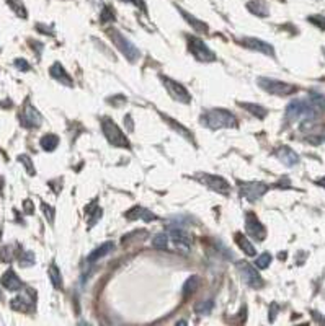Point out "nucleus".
I'll use <instances>...</instances> for the list:
<instances>
[{"label":"nucleus","instance_id":"nucleus-18","mask_svg":"<svg viewBox=\"0 0 325 326\" xmlns=\"http://www.w3.org/2000/svg\"><path fill=\"white\" fill-rule=\"evenodd\" d=\"M115 250V245L111 241H106V243H103L102 246H98L95 251L93 253H90V256H88V263H95V261H98V259H102L103 256H106L108 253H111Z\"/></svg>","mask_w":325,"mask_h":326},{"label":"nucleus","instance_id":"nucleus-30","mask_svg":"<svg viewBox=\"0 0 325 326\" xmlns=\"http://www.w3.org/2000/svg\"><path fill=\"white\" fill-rule=\"evenodd\" d=\"M271 263V254L270 253H263L262 256H258L257 261H255V266L260 269H267Z\"/></svg>","mask_w":325,"mask_h":326},{"label":"nucleus","instance_id":"nucleus-23","mask_svg":"<svg viewBox=\"0 0 325 326\" xmlns=\"http://www.w3.org/2000/svg\"><path fill=\"white\" fill-rule=\"evenodd\" d=\"M214 308V300H203V302H198L194 305V313L199 317H204V315H209Z\"/></svg>","mask_w":325,"mask_h":326},{"label":"nucleus","instance_id":"nucleus-22","mask_svg":"<svg viewBox=\"0 0 325 326\" xmlns=\"http://www.w3.org/2000/svg\"><path fill=\"white\" fill-rule=\"evenodd\" d=\"M235 241H237V245L242 248V251H245L247 254H249V256H253V254L257 253L252 243L247 240V236H244L242 233H235Z\"/></svg>","mask_w":325,"mask_h":326},{"label":"nucleus","instance_id":"nucleus-26","mask_svg":"<svg viewBox=\"0 0 325 326\" xmlns=\"http://www.w3.org/2000/svg\"><path fill=\"white\" fill-rule=\"evenodd\" d=\"M309 102L314 105V108L317 111H325V95L317 93V92H312L309 95Z\"/></svg>","mask_w":325,"mask_h":326},{"label":"nucleus","instance_id":"nucleus-6","mask_svg":"<svg viewBox=\"0 0 325 326\" xmlns=\"http://www.w3.org/2000/svg\"><path fill=\"white\" fill-rule=\"evenodd\" d=\"M161 79H162L163 87L167 88V92L170 93V97H172L173 100H176V102H180L183 105H190L191 103L190 93H188V90L181 84H178V82H175L172 79H168V77H161Z\"/></svg>","mask_w":325,"mask_h":326},{"label":"nucleus","instance_id":"nucleus-7","mask_svg":"<svg viewBox=\"0 0 325 326\" xmlns=\"http://www.w3.org/2000/svg\"><path fill=\"white\" fill-rule=\"evenodd\" d=\"M188 46H190L191 54L201 62H212L216 61V54L212 52L208 46L204 44L203 39L199 38H188Z\"/></svg>","mask_w":325,"mask_h":326},{"label":"nucleus","instance_id":"nucleus-35","mask_svg":"<svg viewBox=\"0 0 325 326\" xmlns=\"http://www.w3.org/2000/svg\"><path fill=\"white\" fill-rule=\"evenodd\" d=\"M309 21L314 23V25H317L321 29H325V16H322V15H314V16H311Z\"/></svg>","mask_w":325,"mask_h":326},{"label":"nucleus","instance_id":"nucleus-43","mask_svg":"<svg viewBox=\"0 0 325 326\" xmlns=\"http://www.w3.org/2000/svg\"><path fill=\"white\" fill-rule=\"evenodd\" d=\"M324 140H325V134H324Z\"/></svg>","mask_w":325,"mask_h":326},{"label":"nucleus","instance_id":"nucleus-12","mask_svg":"<svg viewBox=\"0 0 325 326\" xmlns=\"http://www.w3.org/2000/svg\"><path fill=\"white\" fill-rule=\"evenodd\" d=\"M41 122H43V116L39 114L38 109L31 105L25 106V109H23V112H21V124H23V126L29 127V129H34V127H39Z\"/></svg>","mask_w":325,"mask_h":326},{"label":"nucleus","instance_id":"nucleus-16","mask_svg":"<svg viewBox=\"0 0 325 326\" xmlns=\"http://www.w3.org/2000/svg\"><path fill=\"white\" fill-rule=\"evenodd\" d=\"M49 74L52 79H56L57 82H62L64 85H67V87H72L74 85V82L72 79H70V75L66 72V69L62 67L61 64H54L52 67L49 69Z\"/></svg>","mask_w":325,"mask_h":326},{"label":"nucleus","instance_id":"nucleus-14","mask_svg":"<svg viewBox=\"0 0 325 326\" xmlns=\"http://www.w3.org/2000/svg\"><path fill=\"white\" fill-rule=\"evenodd\" d=\"M276 157L280 158L286 167H293V165H296L299 162V155L293 149H289L288 145L280 147V149L276 150Z\"/></svg>","mask_w":325,"mask_h":326},{"label":"nucleus","instance_id":"nucleus-13","mask_svg":"<svg viewBox=\"0 0 325 326\" xmlns=\"http://www.w3.org/2000/svg\"><path fill=\"white\" fill-rule=\"evenodd\" d=\"M242 44H244L245 47H249V49H252V51L263 52V54L271 56V57L275 56L273 46L268 44V43H265V41H262V39H257V38H244V39H242Z\"/></svg>","mask_w":325,"mask_h":326},{"label":"nucleus","instance_id":"nucleus-24","mask_svg":"<svg viewBox=\"0 0 325 326\" xmlns=\"http://www.w3.org/2000/svg\"><path fill=\"white\" fill-rule=\"evenodd\" d=\"M49 279L52 282V287L56 290H61L62 289V277H61V271L56 264H51L49 266Z\"/></svg>","mask_w":325,"mask_h":326},{"label":"nucleus","instance_id":"nucleus-25","mask_svg":"<svg viewBox=\"0 0 325 326\" xmlns=\"http://www.w3.org/2000/svg\"><path fill=\"white\" fill-rule=\"evenodd\" d=\"M199 286V277L198 276H191L190 279L185 282V286H183V297H190L191 294H194V290L198 289Z\"/></svg>","mask_w":325,"mask_h":326},{"label":"nucleus","instance_id":"nucleus-3","mask_svg":"<svg viewBox=\"0 0 325 326\" xmlns=\"http://www.w3.org/2000/svg\"><path fill=\"white\" fill-rule=\"evenodd\" d=\"M102 129L105 137L108 139V142L115 147H129V140L125 134L121 132V129L110 119V117H103L102 119Z\"/></svg>","mask_w":325,"mask_h":326},{"label":"nucleus","instance_id":"nucleus-36","mask_svg":"<svg viewBox=\"0 0 325 326\" xmlns=\"http://www.w3.org/2000/svg\"><path fill=\"white\" fill-rule=\"evenodd\" d=\"M15 65L18 67L20 70H28L29 69V64L25 61V59H15Z\"/></svg>","mask_w":325,"mask_h":326},{"label":"nucleus","instance_id":"nucleus-11","mask_svg":"<svg viewBox=\"0 0 325 326\" xmlns=\"http://www.w3.org/2000/svg\"><path fill=\"white\" fill-rule=\"evenodd\" d=\"M198 180H201L206 186L211 188V189H214V191H217L219 194L227 196L230 193V185L221 176H216V175H198Z\"/></svg>","mask_w":325,"mask_h":326},{"label":"nucleus","instance_id":"nucleus-4","mask_svg":"<svg viewBox=\"0 0 325 326\" xmlns=\"http://www.w3.org/2000/svg\"><path fill=\"white\" fill-rule=\"evenodd\" d=\"M110 34H111V38H113L115 46L123 52V54H125V57L128 59L129 62H136V61H138V59H139V49L131 43V41L123 36L120 31H116V29L110 31Z\"/></svg>","mask_w":325,"mask_h":326},{"label":"nucleus","instance_id":"nucleus-37","mask_svg":"<svg viewBox=\"0 0 325 326\" xmlns=\"http://www.w3.org/2000/svg\"><path fill=\"white\" fill-rule=\"evenodd\" d=\"M113 18H115V16H113V15H111V11H110L108 8H106V10L103 11V16H102V21L105 23V21H108V20H113Z\"/></svg>","mask_w":325,"mask_h":326},{"label":"nucleus","instance_id":"nucleus-29","mask_svg":"<svg viewBox=\"0 0 325 326\" xmlns=\"http://www.w3.org/2000/svg\"><path fill=\"white\" fill-rule=\"evenodd\" d=\"M20 266H23V268H28V266H33L34 264V253L33 251H23L21 254H20Z\"/></svg>","mask_w":325,"mask_h":326},{"label":"nucleus","instance_id":"nucleus-10","mask_svg":"<svg viewBox=\"0 0 325 326\" xmlns=\"http://www.w3.org/2000/svg\"><path fill=\"white\" fill-rule=\"evenodd\" d=\"M245 230L252 238H255L258 241L265 240V236H267V230H265L262 222L257 218V216L252 214V212H249V214L245 216Z\"/></svg>","mask_w":325,"mask_h":326},{"label":"nucleus","instance_id":"nucleus-9","mask_svg":"<svg viewBox=\"0 0 325 326\" xmlns=\"http://www.w3.org/2000/svg\"><path fill=\"white\" fill-rule=\"evenodd\" d=\"M270 189L268 185L265 183H258V181H252V183H242L240 185V194L242 198H245L250 203H255L262 196Z\"/></svg>","mask_w":325,"mask_h":326},{"label":"nucleus","instance_id":"nucleus-34","mask_svg":"<svg viewBox=\"0 0 325 326\" xmlns=\"http://www.w3.org/2000/svg\"><path fill=\"white\" fill-rule=\"evenodd\" d=\"M41 207H43V212H44L46 218H48V220H49V223L54 222V209H52V207L48 206V204H43Z\"/></svg>","mask_w":325,"mask_h":326},{"label":"nucleus","instance_id":"nucleus-15","mask_svg":"<svg viewBox=\"0 0 325 326\" xmlns=\"http://www.w3.org/2000/svg\"><path fill=\"white\" fill-rule=\"evenodd\" d=\"M126 218H129V220H136V218H143L144 222H151V220H156L157 216L154 214L152 211H147V209H144V207L136 206V207H133L131 211H128V212H126Z\"/></svg>","mask_w":325,"mask_h":326},{"label":"nucleus","instance_id":"nucleus-19","mask_svg":"<svg viewBox=\"0 0 325 326\" xmlns=\"http://www.w3.org/2000/svg\"><path fill=\"white\" fill-rule=\"evenodd\" d=\"M41 147H43V150L46 152H52L56 150V147L59 145V137L56 134H46L43 135V139H41Z\"/></svg>","mask_w":325,"mask_h":326},{"label":"nucleus","instance_id":"nucleus-20","mask_svg":"<svg viewBox=\"0 0 325 326\" xmlns=\"http://www.w3.org/2000/svg\"><path fill=\"white\" fill-rule=\"evenodd\" d=\"M31 304L33 302L29 300L28 297H25V295H20V297H16L11 300V308L16 312H29V308H31Z\"/></svg>","mask_w":325,"mask_h":326},{"label":"nucleus","instance_id":"nucleus-40","mask_svg":"<svg viewBox=\"0 0 325 326\" xmlns=\"http://www.w3.org/2000/svg\"><path fill=\"white\" fill-rule=\"evenodd\" d=\"M125 121H128V130H133V121H131V116H126Z\"/></svg>","mask_w":325,"mask_h":326},{"label":"nucleus","instance_id":"nucleus-31","mask_svg":"<svg viewBox=\"0 0 325 326\" xmlns=\"http://www.w3.org/2000/svg\"><path fill=\"white\" fill-rule=\"evenodd\" d=\"M183 15H185V18H186L188 21H190V25H193V28L196 29V31H201V33H204L206 29H208V28H206V25H204L203 21H198L196 18H193V16H190V15H188V13H183Z\"/></svg>","mask_w":325,"mask_h":326},{"label":"nucleus","instance_id":"nucleus-8","mask_svg":"<svg viewBox=\"0 0 325 326\" xmlns=\"http://www.w3.org/2000/svg\"><path fill=\"white\" fill-rule=\"evenodd\" d=\"M258 85L263 88L265 92L273 93V95H291L296 92V87L285 84V82L275 80V79H258Z\"/></svg>","mask_w":325,"mask_h":326},{"label":"nucleus","instance_id":"nucleus-28","mask_svg":"<svg viewBox=\"0 0 325 326\" xmlns=\"http://www.w3.org/2000/svg\"><path fill=\"white\" fill-rule=\"evenodd\" d=\"M167 243H168V236L165 233H159L152 238V246L157 248V250H165V248H167Z\"/></svg>","mask_w":325,"mask_h":326},{"label":"nucleus","instance_id":"nucleus-21","mask_svg":"<svg viewBox=\"0 0 325 326\" xmlns=\"http://www.w3.org/2000/svg\"><path fill=\"white\" fill-rule=\"evenodd\" d=\"M242 108H245L249 112H252L257 119H263L265 116L268 114V109L263 108L262 105H255V103H242Z\"/></svg>","mask_w":325,"mask_h":326},{"label":"nucleus","instance_id":"nucleus-41","mask_svg":"<svg viewBox=\"0 0 325 326\" xmlns=\"http://www.w3.org/2000/svg\"><path fill=\"white\" fill-rule=\"evenodd\" d=\"M317 183H319V185H321V186H322V188H325V176H324V178H322V180H319V181H317Z\"/></svg>","mask_w":325,"mask_h":326},{"label":"nucleus","instance_id":"nucleus-33","mask_svg":"<svg viewBox=\"0 0 325 326\" xmlns=\"http://www.w3.org/2000/svg\"><path fill=\"white\" fill-rule=\"evenodd\" d=\"M0 256H2V259L5 261V263L11 261V258H13V250H11V246L2 248V251H0Z\"/></svg>","mask_w":325,"mask_h":326},{"label":"nucleus","instance_id":"nucleus-38","mask_svg":"<svg viewBox=\"0 0 325 326\" xmlns=\"http://www.w3.org/2000/svg\"><path fill=\"white\" fill-rule=\"evenodd\" d=\"M33 211H34L33 209V203L29 199H26L25 201V212H26V214H33Z\"/></svg>","mask_w":325,"mask_h":326},{"label":"nucleus","instance_id":"nucleus-1","mask_svg":"<svg viewBox=\"0 0 325 326\" xmlns=\"http://www.w3.org/2000/svg\"><path fill=\"white\" fill-rule=\"evenodd\" d=\"M201 122L212 130L222 127H237V121H235L234 114L226 109H211L204 112L203 117H201Z\"/></svg>","mask_w":325,"mask_h":326},{"label":"nucleus","instance_id":"nucleus-5","mask_svg":"<svg viewBox=\"0 0 325 326\" xmlns=\"http://www.w3.org/2000/svg\"><path fill=\"white\" fill-rule=\"evenodd\" d=\"M237 269L242 276V281H244L245 286H249L252 289H262L263 287V279L262 276L258 274L257 269L250 266L247 261H239L237 263Z\"/></svg>","mask_w":325,"mask_h":326},{"label":"nucleus","instance_id":"nucleus-17","mask_svg":"<svg viewBox=\"0 0 325 326\" xmlns=\"http://www.w3.org/2000/svg\"><path fill=\"white\" fill-rule=\"evenodd\" d=\"M2 286H3L5 289H8V290H20V289L23 287V284H21V281L18 279V276H16L11 269H8V271L2 276Z\"/></svg>","mask_w":325,"mask_h":326},{"label":"nucleus","instance_id":"nucleus-27","mask_svg":"<svg viewBox=\"0 0 325 326\" xmlns=\"http://www.w3.org/2000/svg\"><path fill=\"white\" fill-rule=\"evenodd\" d=\"M249 8L253 11V13H257L258 16H267V15H268L267 3H265L263 0H257V2L249 3Z\"/></svg>","mask_w":325,"mask_h":326},{"label":"nucleus","instance_id":"nucleus-32","mask_svg":"<svg viewBox=\"0 0 325 326\" xmlns=\"http://www.w3.org/2000/svg\"><path fill=\"white\" fill-rule=\"evenodd\" d=\"M18 160H20V162L26 167V170H28V173H29V175H34V167H33L31 158H29L28 155H20Z\"/></svg>","mask_w":325,"mask_h":326},{"label":"nucleus","instance_id":"nucleus-2","mask_svg":"<svg viewBox=\"0 0 325 326\" xmlns=\"http://www.w3.org/2000/svg\"><path fill=\"white\" fill-rule=\"evenodd\" d=\"M317 112L309 100H294L288 105L286 117L289 121H312L316 119Z\"/></svg>","mask_w":325,"mask_h":326},{"label":"nucleus","instance_id":"nucleus-42","mask_svg":"<svg viewBox=\"0 0 325 326\" xmlns=\"http://www.w3.org/2000/svg\"><path fill=\"white\" fill-rule=\"evenodd\" d=\"M0 300H2V292H0Z\"/></svg>","mask_w":325,"mask_h":326},{"label":"nucleus","instance_id":"nucleus-39","mask_svg":"<svg viewBox=\"0 0 325 326\" xmlns=\"http://www.w3.org/2000/svg\"><path fill=\"white\" fill-rule=\"evenodd\" d=\"M126 2H133L134 5H138V7H141V8L146 11V5H144L143 0H126Z\"/></svg>","mask_w":325,"mask_h":326}]
</instances>
